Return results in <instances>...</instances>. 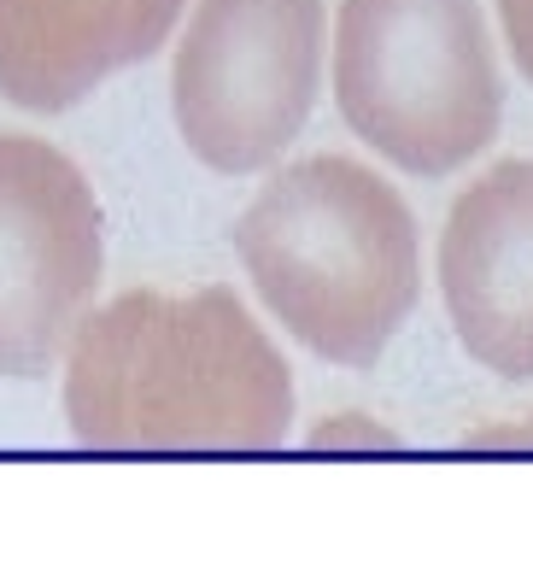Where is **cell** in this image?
Returning <instances> with one entry per match:
<instances>
[{
    "label": "cell",
    "mask_w": 533,
    "mask_h": 563,
    "mask_svg": "<svg viewBox=\"0 0 533 563\" xmlns=\"http://www.w3.org/2000/svg\"><path fill=\"white\" fill-rule=\"evenodd\" d=\"M65 429L88 452H276L293 369L229 288H130L65 346Z\"/></svg>",
    "instance_id": "1"
},
{
    "label": "cell",
    "mask_w": 533,
    "mask_h": 563,
    "mask_svg": "<svg viewBox=\"0 0 533 563\" xmlns=\"http://www.w3.org/2000/svg\"><path fill=\"white\" fill-rule=\"evenodd\" d=\"M469 452H533V417H522V422H499V429L469 434Z\"/></svg>",
    "instance_id": "10"
},
{
    "label": "cell",
    "mask_w": 533,
    "mask_h": 563,
    "mask_svg": "<svg viewBox=\"0 0 533 563\" xmlns=\"http://www.w3.org/2000/svg\"><path fill=\"white\" fill-rule=\"evenodd\" d=\"M170 53V118L218 176L288 158L323 95V0H188Z\"/></svg>",
    "instance_id": "4"
},
{
    "label": "cell",
    "mask_w": 533,
    "mask_h": 563,
    "mask_svg": "<svg viewBox=\"0 0 533 563\" xmlns=\"http://www.w3.org/2000/svg\"><path fill=\"white\" fill-rule=\"evenodd\" d=\"M334 106L376 158L452 176L499 141L504 70L481 0H341Z\"/></svg>",
    "instance_id": "3"
},
{
    "label": "cell",
    "mask_w": 533,
    "mask_h": 563,
    "mask_svg": "<svg viewBox=\"0 0 533 563\" xmlns=\"http://www.w3.org/2000/svg\"><path fill=\"white\" fill-rule=\"evenodd\" d=\"M499 7V30L510 47V65L533 82V0H492Z\"/></svg>",
    "instance_id": "9"
},
{
    "label": "cell",
    "mask_w": 533,
    "mask_h": 563,
    "mask_svg": "<svg viewBox=\"0 0 533 563\" xmlns=\"http://www.w3.org/2000/svg\"><path fill=\"white\" fill-rule=\"evenodd\" d=\"M399 434L381 429L376 417L364 411H346V417H323L311 429V452H393Z\"/></svg>",
    "instance_id": "8"
},
{
    "label": "cell",
    "mask_w": 533,
    "mask_h": 563,
    "mask_svg": "<svg viewBox=\"0 0 533 563\" xmlns=\"http://www.w3.org/2000/svg\"><path fill=\"white\" fill-rule=\"evenodd\" d=\"M182 12L188 0H0V100L59 118L165 53Z\"/></svg>",
    "instance_id": "7"
},
{
    "label": "cell",
    "mask_w": 533,
    "mask_h": 563,
    "mask_svg": "<svg viewBox=\"0 0 533 563\" xmlns=\"http://www.w3.org/2000/svg\"><path fill=\"white\" fill-rule=\"evenodd\" d=\"M241 271L306 352L369 369L422 299V229L404 194L352 153L270 165L235 223Z\"/></svg>",
    "instance_id": "2"
},
{
    "label": "cell",
    "mask_w": 533,
    "mask_h": 563,
    "mask_svg": "<svg viewBox=\"0 0 533 563\" xmlns=\"http://www.w3.org/2000/svg\"><path fill=\"white\" fill-rule=\"evenodd\" d=\"M100 282L106 211L88 170L42 135L0 130V376L59 369Z\"/></svg>",
    "instance_id": "5"
},
{
    "label": "cell",
    "mask_w": 533,
    "mask_h": 563,
    "mask_svg": "<svg viewBox=\"0 0 533 563\" xmlns=\"http://www.w3.org/2000/svg\"><path fill=\"white\" fill-rule=\"evenodd\" d=\"M440 299L475 364L499 382H533V158H499L452 200Z\"/></svg>",
    "instance_id": "6"
}]
</instances>
